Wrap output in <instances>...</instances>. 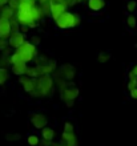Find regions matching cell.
Here are the masks:
<instances>
[{
  "instance_id": "obj_1",
  "label": "cell",
  "mask_w": 137,
  "mask_h": 146,
  "mask_svg": "<svg viewBox=\"0 0 137 146\" xmlns=\"http://www.w3.org/2000/svg\"><path fill=\"white\" fill-rule=\"evenodd\" d=\"M55 92V82L52 76H40L36 78V90H35L31 97L35 98H47L51 97Z\"/></svg>"
},
{
  "instance_id": "obj_2",
  "label": "cell",
  "mask_w": 137,
  "mask_h": 146,
  "mask_svg": "<svg viewBox=\"0 0 137 146\" xmlns=\"http://www.w3.org/2000/svg\"><path fill=\"white\" fill-rule=\"evenodd\" d=\"M33 5L35 4L29 3H19V8L15 12V17L20 27H27L29 29V28H33L36 25V23L33 21V17H32V7Z\"/></svg>"
},
{
  "instance_id": "obj_3",
  "label": "cell",
  "mask_w": 137,
  "mask_h": 146,
  "mask_svg": "<svg viewBox=\"0 0 137 146\" xmlns=\"http://www.w3.org/2000/svg\"><path fill=\"white\" fill-rule=\"evenodd\" d=\"M55 24L59 29H71V28H76L81 24V19L77 13H73V12L65 11L64 13H61L56 20H55Z\"/></svg>"
},
{
  "instance_id": "obj_4",
  "label": "cell",
  "mask_w": 137,
  "mask_h": 146,
  "mask_svg": "<svg viewBox=\"0 0 137 146\" xmlns=\"http://www.w3.org/2000/svg\"><path fill=\"white\" fill-rule=\"evenodd\" d=\"M15 52L17 54H19L20 60L23 62H25V64H28V62H32L33 61L35 56L37 54V49H36V45H33V44H31L29 41H25L21 44V45L19 46V48H16Z\"/></svg>"
},
{
  "instance_id": "obj_5",
  "label": "cell",
  "mask_w": 137,
  "mask_h": 146,
  "mask_svg": "<svg viewBox=\"0 0 137 146\" xmlns=\"http://www.w3.org/2000/svg\"><path fill=\"white\" fill-rule=\"evenodd\" d=\"M61 142H64L65 146H79V139H77L75 126L72 123L65 122L64 129H63V134H61Z\"/></svg>"
},
{
  "instance_id": "obj_6",
  "label": "cell",
  "mask_w": 137,
  "mask_h": 146,
  "mask_svg": "<svg viewBox=\"0 0 137 146\" xmlns=\"http://www.w3.org/2000/svg\"><path fill=\"white\" fill-rule=\"evenodd\" d=\"M79 94H80V89L77 88V86H75V85H71V84H69L67 88L60 90L61 100H63V102H65V105H67L68 108L73 106L75 100L79 97Z\"/></svg>"
},
{
  "instance_id": "obj_7",
  "label": "cell",
  "mask_w": 137,
  "mask_h": 146,
  "mask_svg": "<svg viewBox=\"0 0 137 146\" xmlns=\"http://www.w3.org/2000/svg\"><path fill=\"white\" fill-rule=\"evenodd\" d=\"M19 84L21 85V88L28 96H31L32 93L36 90V78L28 76H20L19 77Z\"/></svg>"
},
{
  "instance_id": "obj_8",
  "label": "cell",
  "mask_w": 137,
  "mask_h": 146,
  "mask_svg": "<svg viewBox=\"0 0 137 146\" xmlns=\"http://www.w3.org/2000/svg\"><path fill=\"white\" fill-rule=\"evenodd\" d=\"M56 70H57V73H59L64 80L68 81V82L75 80V77H76V68L73 65H71V64H64V65L60 66V69H56Z\"/></svg>"
},
{
  "instance_id": "obj_9",
  "label": "cell",
  "mask_w": 137,
  "mask_h": 146,
  "mask_svg": "<svg viewBox=\"0 0 137 146\" xmlns=\"http://www.w3.org/2000/svg\"><path fill=\"white\" fill-rule=\"evenodd\" d=\"M29 119H31L32 126L36 127V129H40V130H41L43 127H45L47 123H48L47 115L43 114V113H32L31 117H29Z\"/></svg>"
},
{
  "instance_id": "obj_10",
  "label": "cell",
  "mask_w": 137,
  "mask_h": 146,
  "mask_svg": "<svg viewBox=\"0 0 137 146\" xmlns=\"http://www.w3.org/2000/svg\"><path fill=\"white\" fill-rule=\"evenodd\" d=\"M56 61L55 60H51L48 64H45V65H40V66H35L36 68V74H37V77L40 76H49V74H52V73L56 70Z\"/></svg>"
},
{
  "instance_id": "obj_11",
  "label": "cell",
  "mask_w": 137,
  "mask_h": 146,
  "mask_svg": "<svg viewBox=\"0 0 137 146\" xmlns=\"http://www.w3.org/2000/svg\"><path fill=\"white\" fill-rule=\"evenodd\" d=\"M7 41H8V46H9V48L16 49V48H19V46L25 41V35L21 33L20 31L19 32H13V33H11V36L8 37Z\"/></svg>"
},
{
  "instance_id": "obj_12",
  "label": "cell",
  "mask_w": 137,
  "mask_h": 146,
  "mask_svg": "<svg viewBox=\"0 0 137 146\" xmlns=\"http://www.w3.org/2000/svg\"><path fill=\"white\" fill-rule=\"evenodd\" d=\"M11 33H12V31H11V23H9V20L0 17V38L8 40Z\"/></svg>"
},
{
  "instance_id": "obj_13",
  "label": "cell",
  "mask_w": 137,
  "mask_h": 146,
  "mask_svg": "<svg viewBox=\"0 0 137 146\" xmlns=\"http://www.w3.org/2000/svg\"><path fill=\"white\" fill-rule=\"evenodd\" d=\"M67 9H68V7H67L65 4L52 3V1H51V12H49V15H51V17H52L53 20H56L57 17H59L61 13H64Z\"/></svg>"
},
{
  "instance_id": "obj_14",
  "label": "cell",
  "mask_w": 137,
  "mask_h": 146,
  "mask_svg": "<svg viewBox=\"0 0 137 146\" xmlns=\"http://www.w3.org/2000/svg\"><path fill=\"white\" fill-rule=\"evenodd\" d=\"M88 1V8L92 12H99L104 9V7L107 5L105 0H87Z\"/></svg>"
},
{
  "instance_id": "obj_15",
  "label": "cell",
  "mask_w": 137,
  "mask_h": 146,
  "mask_svg": "<svg viewBox=\"0 0 137 146\" xmlns=\"http://www.w3.org/2000/svg\"><path fill=\"white\" fill-rule=\"evenodd\" d=\"M55 135H56V133H55V130L52 129V127L45 126V127H43L41 129V138L43 139H47V141H53Z\"/></svg>"
},
{
  "instance_id": "obj_16",
  "label": "cell",
  "mask_w": 137,
  "mask_h": 146,
  "mask_svg": "<svg viewBox=\"0 0 137 146\" xmlns=\"http://www.w3.org/2000/svg\"><path fill=\"white\" fill-rule=\"evenodd\" d=\"M27 68V64H24V62H19V64H13L11 65V70L13 74L16 76H24V70Z\"/></svg>"
},
{
  "instance_id": "obj_17",
  "label": "cell",
  "mask_w": 137,
  "mask_h": 146,
  "mask_svg": "<svg viewBox=\"0 0 137 146\" xmlns=\"http://www.w3.org/2000/svg\"><path fill=\"white\" fill-rule=\"evenodd\" d=\"M0 17L3 19H7V20H11L12 17H15V12L12 11L9 7H0Z\"/></svg>"
},
{
  "instance_id": "obj_18",
  "label": "cell",
  "mask_w": 137,
  "mask_h": 146,
  "mask_svg": "<svg viewBox=\"0 0 137 146\" xmlns=\"http://www.w3.org/2000/svg\"><path fill=\"white\" fill-rule=\"evenodd\" d=\"M32 17H33V21L36 24L44 17V15H43V12H41V8L39 7L37 4H35L33 7H32Z\"/></svg>"
},
{
  "instance_id": "obj_19",
  "label": "cell",
  "mask_w": 137,
  "mask_h": 146,
  "mask_svg": "<svg viewBox=\"0 0 137 146\" xmlns=\"http://www.w3.org/2000/svg\"><path fill=\"white\" fill-rule=\"evenodd\" d=\"M52 58H49L48 56H45V54H36L33 58V61L36 65L35 66H40V65H45V64H48V62L51 61Z\"/></svg>"
},
{
  "instance_id": "obj_20",
  "label": "cell",
  "mask_w": 137,
  "mask_h": 146,
  "mask_svg": "<svg viewBox=\"0 0 137 146\" xmlns=\"http://www.w3.org/2000/svg\"><path fill=\"white\" fill-rule=\"evenodd\" d=\"M9 78V72L7 68H0V86L4 85Z\"/></svg>"
},
{
  "instance_id": "obj_21",
  "label": "cell",
  "mask_w": 137,
  "mask_h": 146,
  "mask_svg": "<svg viewBox=\"0 0 137 146\" xmlns=\"http://www.w3.org/2000/svg\"><path fill=\"white\" fill-rule=\"evenodd\" d=\"M126 25H128L130 29H134V28H136L137 20H136V17H134V15H132V13L128 15V17H126Z\"/></svg>"
},
{
  "instance_id": "obj_22",
  "label": "cell",
  "mask_w": 137,
  "mask_h": 146,
  "mask_svg": "<svg viewBox=\"0 0 137 146\" xmlns=\"http://www.w3.org/2000/svg\"><path fill=\"white\" fill-rule=\"evenodd\" d=\"M27 142L29 146H37L39 142H40V138H39V135H36V134H29L27 138Z\"/></svg>"
},
{
  "instance_id": "obj_23",
  "label": "cell",
  "mask_w": 137,
  "mask_h": 146,
  "mask_svg": "<svg viewBox=\"0 0 137 146\" xmlns=\"http://www.w3.org/2000/svg\"><path fill=\"white\" fill-rule=\"evenodd\" d=\"M136 9H137V1L136 0H129L128 4H126V11L129 13H133V12H136Z\"/></svg>"
},
{
  "instance_id": "obj_24",
  "label": "cell",
  "mask_w": 137,
  "mask_h": 146,
  "mask_svg": "<svg viewBox=\"0 0 137 146\" xmlns=\"http://www.w3.org/2000/svg\"><path fill=\"white\" fill-rule=\"evenodd\" d=\"M108 60H110V54L109 53L101 52V53H99V56H97V61H99L100 64H104V62H107Z\"/></svg>"
},
{
  "instance_id": "obj_25",
  "label": "cell",
  "mask_w": 137,
  "mask_h": 146,
  "mask_svg": "<svg viewBox=\"0 0 137 146\" xmlns=\"http://www.w3.org/2000/svg\"><path fill=\"white\" fill-rule=\"evenodd\" d=\"M52 3H60V4H65L67 7H72L76 4V0H51Z\"/></svg>"
},
{
  "instance_id": "obj_26",
  "label": "cell",
  "mask_w": 137,
  "mask_h": 146,
  "mask_svg": "<svg viewBox=\"0 0 137 146\" xmlns=\"http://www.w3.org/2000/svg\"><path fill=\"white\" fill-rule=\"evenodd\" d=\"M7 7H9L13 12H16L17 11V8H19V1H17V0H8Z\"/></svg>"
},
{
  "instance_id": "obj_27",
  "label": "cell",
  "mask_w": 137,
  "mask_h": 146,
  "mask_svg": "<svg viewBox=\"0 0 137 146\" xmlns=\"http://www.w3.org/2000/svg\"><path fill=\"white\" fill-rule=\"evenodd\" d=\"M9 66V61H8V57H4L3 54H0V68H7Z\"/></svg>"
},
{
  "instance_id": "obj_28",
  "label": "cell",
  "mask_w": 137,
  "mask_h": 146,
  "mask_svg": "<svg viewBox=\"0 0 137 146\" xmlns=\"http://www.w3.org/2000/svg\"><path fill=\"white\" fill-rule=\"evenodd\" d=\"M5 138L8 141H17V139H20V134H17V133H8Z\"/></svg>"
},
{
  "instance_id": "obj_29",
  "label": "cell",
  "mask_w": 137,
  "mask_h": 146,
  "mask_svg": "<svg viewBox=\"0 0 137 146\" xmlns=\"http://www.w3.org/2000/svg\"><path fill=\"white\" fill-rule=\"evenodd\" d=\"M5 48H8V41L4 38H0V52H3Z\"/></svg>"
},
{
  "instance_id": "obj_30",
  "label": "cell",
  "mask_w": 137,
  "mask_h": 146,
  "mask_svg": "<svg viewBox=\"0 0 137 146\" xmlns=\"http://www.w3.org/2000/svg\"><path fill=\"white\" fill-rule=\"evenodd\" d=\"M137 88V80H132L128 82V90H132V89Z\"/></svg>"
},
{
  "instance_id": "obj_31",
  "label": "cell",
  "mask_w": 137,
  "mask_h": 146,
  "mask_svg": "<svg viewBox=\"0 0 137 146\" xmlns=\"http://www.w3.org/2000/svg\"><path fill=\"white\" fill-rule=\"evenodd\" d=\"M40 146H52V141H47V139H40V142H39Z\"/></svg>"
},
{
  "instance_id": "obj_32",
  "label": "cell",
  "mask_w": 137,
  "mask_h": 146,
  "mask_svg": "<svg viewBox=\"0 0 137 146\" xmlns=\"http://www.w3.org/2000/svg\"><path fill=\"white\" fill-rule=\"evenodd\" d=\"M129 94H130V97H132L133 100H137V88H134V89H132V90H129Z\"/></svg>"
},
{
  "instance_id": "obj_33",
  "label": "cell",
  "mask_w": 137,
  "mask_h": 146,
  "mask_svg": "<svg viewBox=\"0 0 137 146\" xmlns=\"http://www.w3.org/2000/svg\"><path fill=\"white\" fill-rule=\"evenodd\" d=\"M128 78H129V81H132V80H137V76L134 74L132 70H129V73H128Z\"/></svg>"
},
{
  "instance_id": "obj_34",
  "label": "cell",
  "mask_w": 137,
  "mask_h": 146,
  "mask_svg": "<svg viewBox=\"0 0 137 146\" xmlns=\"http://www.w3.org/2000/svg\"><path fill=\"white\" fill-rule=\"evenodd\" d=\"M31 44H33V45H37L39 42H40V40H39V37H36V36H33V37H32V40H31Z\"/></svg>"
},
{
  "instance_id": "obj_35",
  "label": "cell",
  "mask_w": 137,
  "mask_h": 146,
  "mask_svg": "<svg viewBox=\"0 0 137 146\" xmlns=\"http://www.w3.org/2000/svg\"><path fill=\"white\" fill-rule=\"evenodd\" d=\"M39 1V5H44V4H49L51 0H37Z\"/></svg>"
},
{
  "instance_id": "obj_36",
  "label": "cell",
  "mask_w": 137,
  "mask_h": 146,
  "mask_svg": "<svg viewBox=\"0 0 137 146\" xmlns=\"http://www.w3.org/2000/svg\"><path fill=\"white\" fill-rule=\"evenodd\" d=\"M19 3H29V4H36L33 0H17Z\"/></svg>"
},
{
  "instance_id": "obj_37",
  "label": "cell",
  "mask_w": 137,
  "mask_h": 146,
  "mask_svg": "<svg viewBox=\"0 0 137 146\" xmlns=\"http://www.w3.org/2000/svg\"><path fill=\"white\" fill-rule=\"evenodd\" d=\"M8 4V0H0V7H5Z\"/></svg>"
},
{
  "instance_id": "obj_38",
  "label": "cell",
  "mask_w": 137,
  "mask_h": 146,
  "mask_svg": "<svg viewBox=\"0 0 137 146\" xmlns=\"http://www.w3.org/2000/svg\"><path fill=\"white\" fill-rule=\"evenodd\" d=\"M132 72H133L134 74H136V76H137V65H134L133 68H132Z\"/></svg>"
},
{
  "instance_id": "obj_39",
  "label": "cell",
  "mask_w": 137,
  "mask_h": 146,
  "mask_svg": "<svg viewBox=\"0 0 137 146\" xmlns=\"http://www.w3.org/2000/svg\"><path fill=\"white\" fill-rule=\"evenodd\" d=\"M56 146H65V143H64V142H57Z\"/></svg>"
},
{
  "instance_id": "obj_40",
  "label": "cell",
  "mask_w": 137,
  "mask_h": 146,
  "mask_svg": "<svg viewBox=\"0 0 137 146\" xmlns=\"http://www.w3.org/2000/svg\"><path fill=\"white\" fill-rule=\"evenodd\" d=\"M81 1H85V0H76V3H81Z\"/></svg>"
},
{
  "instance_id": "obj_41",
  "label": "cell",
  "mask_w": 137,
  "mask_h": 146,
  "mask_svg": "<svg viewBox=\"0 0 137 146\" xmlns=\"http://www.w3.org/2000/svg\"><path fill=\"white\" fill-rule=\"evenodd\" d=\"M33 1H35V3H36V1H37V0H33Z\"/></svg>"
},
{
  "instance_id": "obj_42",
  "label": "cell",
  "mask_w": 137,
  "mask_h": 146,
  "mask_svg": "<svg viewBox=\"0 0 137 146\" xmlns=\"http://www.w3.org/2000/svg\"><path fill=\"white\" fill-rule=\"evenodd\" d=\"M37 146H40V145H37Z\"/></svg>"
}]
</instances>
